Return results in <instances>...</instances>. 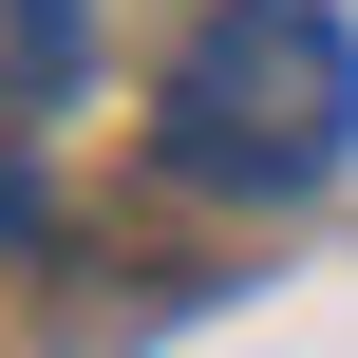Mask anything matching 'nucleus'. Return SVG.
Instances as JSON below:
<instances>
[{
	"label": "nucleus",
	"mask_w": 358,
	"mask_h": 358,
	"mask_svg": "<svg viewBox=\"0 0 358 358\" xmlns=\"http://www.w3.org/2000/svg\"><path fill=\"white\" fill-rule=\"evenodd\" d=\"M0 245H38V170H0Z\"/></svg>",
	"instance_id": "obj_3"
},
{
	"label": "nucleus",
	"mask_w": 358,
	"mask_h": 358,
	"mask_svg": "<svg viewBox=\"0 0 358 358\" xmlns=\"http://www.w3.org/2000/svg\"><path fill=\"white\" fill-rule=\"evenodd\" d=\"M151 151L189 189H321L358 151V38H340V0H208L189 57H170Z\"/></svg>",
	"instance_id": "obj_1"
},
{
	"label": "nucleus",
	"mask_w": 358,
	"mask_h": 358,
	"mask_svg": "<svg viewBox=\"0 0 358 358\" xmlns=\"http://www.w3.org/2000/svg\"><path fill=\"white\" fill-rule=\"evenodd\" d=\"M57 38H76V0H19V57H38V76H57Z\"/></svg>",
	"instance_id": "obj_2"
}]
</instances>
